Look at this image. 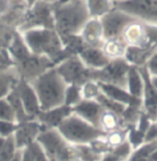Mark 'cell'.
I'll return each mask as SVG.
<instances>
[{"mask_svg":"<svg viewBox=\"0 0 157 161\" xmlns=\"http://www.w3.org/2000/svg\"><path fill=\"white\" fill-rule=\"evenodd\" d=\"M22 40L32 54L46 57L57 65L63 60L71 57L64 49L62 39L53 29L32 28L23 31Z\"/></svg>","mask_w":157,"mask_h":161,"instance_id":"obj_1","label":"cell"},{"mask_svg":"<svg viewBox=\"0 0 157 161\" xmlns=\"http://www.w3.org/2000/svg\"><path fill=\"white\" fill-rule=\"evenodd\" d=\"M54 29L60 37L80 34L91 19L85 0L62 1L52 4Z\"/></svg>","mask_w":157,"mask_h":161,"instance_id":"obj_2","label":"cell"},{"mask_svg":"<svg viewBox=\"0 0 157 161\" xmlns=\"http://www.w3.org/2000/svg\"><path fill=\"white\" fill-rule=\"evenodd\" d=\"M30 83L36 91L41 111L64 104V94L68 85L57 72L55 66H51L37 75Z\"/></svg>","mask_w":157,"mask_h":161,"instance_id":"obj_3","label":"cell"},{"mask_svg":"<svg viewBox=\"0 0 157 161\" xmlns=\"http://www.w3.org/2000/svg\"><path fill=\"white\" fill-rule=\"evenodd\" d=\"M63 138L73 145H88L97 138H105L108 133L86 122L75 113L65 118L56 128Z\"/></svg>","mask_w":157,"mask_h":161,"instance_id":"obj_4","label":"cell"},{"mask_svg":"<svg viewBox=\"0 0 157 161\" xmlns=\"http://www.w3.org/2000/svg\"><path fill=\"white\" fill-rule=\"evenodd\" d=\"M37 141L44 149L49 161H80L75 146L66 141L57 129H43Z\"/></svg>","mask_w":157,"mask_h":161,"instance_id":"obj_5","label":"cell"},{"mask_svg":"<svg viewBox=\"0 0 157 161\" xmlns=\"http://www.w3.org/2000/svg\"><path fill=\"white\" fill-rule=\"evenodd\" d=\"M131 64L124 57L112 59L104 67L90 70V79L92 81L106 83L127 89L128 72Z\"/></svg>","mask_w":157,"mask_h":161,"instance_id":"obj_6","label":"cell"},{"mask_svg":"<svg viewBox=\"0 0 157 161\" xmlns=\"http://www.w3.org/2000/svg\"><path fill=\"white\" fill-rule=\"evenodd\" d=\"M57 72L67 85L82 87L86 82L91 81L90 70L78 55H73L55 65Z\"/></svg>","mask_w":157,"mask_h":161,"instance_id":"obj_7","label":"cell"},{"mask_svg":"<svg viewBox=\"0 0 157 161\" xmlns=\"http://www.w3.org/2000/svg\"><path fill=\"white\" fill-rule=\"evenodd\" d=\"M113 8L145 23L157 26V0H124L113 2Z\"/></svg>","mask_w":157,"mask_h":161,"instance_id":"obj_8","label":"cell"},{"mask_svg":"<svg viewBox=\"0 0 157 161\" xmlns=\"http://www.w3.org/2000/svg\"><path fill=\"white\" fill-rule=\"evenodd\" d=\"M135 20H138V19L122 10L113 8L112 10L100 18L105 40L122 38L121 36L124 29Z\"/></svg>","mask_w":157,"mask_h":161,"instance_id":"obj_9","label":"cell"},{"mask_svg":"<svg viewBox=\"0 0 157 161\" xmlns=\"http://www.w3.org/2000/svg\"><path fill=\"white\" fill-rule=\"evenodd\" d=\"M143 79V110L152 122H157V87L152 81L146 64L138 67Z\"/></svg>","mask_w":157,"mask_h":161,"instance_id":"obj_10","label":"cell"},{"mask_svg":"<svg viewBox=\"0 0 157 161\" xmlns=\"http://www.w3.org/2000/svg\"><path fill=\"white\" fill-rule=\"evenodd\" d=\"M14 89L21 100L27 114L36 119V116L41 110L39 98L31 83L29 82L26 78H20Z\"/></svg>","mask_w":157,"mask_h":161,"instance_id":"obj_11","label":"cell"},{"mask_svg":"<svg viewBox=\"0 0 157 161\" xmlns=\"http://www.w3.org/2000/svg\"><path fill=\"white\" fill-rule=\"evenodd\" d=\"M42 126L36 119L19 124V127L14 133L15 143L18 149H24L37 140Z\"/></svg>","mask_w":157,"mask_h":161,"instance_id":"obj_12","label":"cell"},{"mask_svg":"<svg viewBox=\"0 0 157 161\" xmlns=\"http://www.w3.org/2000/svg\"><path fill=\"white\" fill-rule=\"evenodd\" d=\"M73 113L80 116L95 127L100 128V117L105 108L95 99H82L72 107Z\"/></svg>","mask_w":157,"mask_h":161,"instance_id":"obj_13","label":"cell"},{"mask_svg":"<svg viewBox=\"0 0 157 161\" xmlns=\"http://www.w3.org/2000/svg\"><path fill=\"white\" fill-rule=\"evenodd\" d=\"M73 113V108L67 105H61L46 111H41L36 120L41 124L43 129H56L59 124Z\"/></svg>","mask_w":157,"mask_h":161,"instance_id":"obj_14","label":"cell"},{"mask_svg":"<svg viewBox=\"0 0 157 161\" xmlns=\"http://www.w3.org/2000/svg\"><path fill=\"white\" fill-rule=\"evenodd\" d=\"M121 37L128 46L146 47L147 31L145 22L138 19L130 23L124 29Z\"/></svg>","mask_w":157,"mask_h":161,"instance_id":"obj_15","label":"cell"},{"mask_svg":"<svg viewBox=\"0 0 157 161\" xmlns=\"http://www.w3.org/2000/svg\"><path fill=\"white\" fill-rule=\"evenodd\" d=\"M97 83L99 85L102 93H104L110 99L119 101L126 106L143 107V99L133 96L126 88H122L118 86L106 84V83H100V82H97Z\"/></svg>","mask_w":157,"mask_h":161,"instance_id":"obj_16","label":"cell"},{"mask_svg":"<svg viewBox=\"0 0 157 161\" xmlns=\"http://www.w3.org/2000/svg\"><path fill=\"white\" fill-rule=\"evenodd\" d=\"M80 34L88 46L101 48L105 41L103 27L100 19L91 18L86 22Z\"/></svg>","mask_w":157,"mask_h":161,"instance_id":"obj_17","label":"cell"},{"mask_svg":"<svg viewBox=\"0 0 157 161\" xmlns=\"http://www.w3.org/2000/svg\"><path fill=\"white\" fill-rule=\"evenodd\" d=\"M78 56L85 65L92 69H99L106 66L111 60L104 53L101 48L86 45Z\"/></svg>","mask_w":157,"mask_h":161,"instance_id":"obj_18","label":"cell"},{"mask_svg":"<svg viewBox=\"0 0 157 161\" xmlns=\"http://www.w3.org/2000/svg\"><path fill=\"white\" fill-rule=\"evenodd\" d=\"M157 52V48H142L135 46H128L124 58L131 64L137 67L145 65L149 59Z\"/></svg>","mask_w":157,"mask_h":161,"instance_id":"obj_19","label":"cell"},{"mask_svg":"<svg viewBox=\"0 0 157 161\" xmlns=\"http://www.w3.org/2000/svg\"><path fill=\"white\" fill-rule=\"evenodd\" d=\"M19 79L14 68L0 64V99L6 98L12 91Z\"/></svg>","mask_w":157,"mask_h":161,"instance_id":"obj_20","label":"cell"},{"mask_svg":"<svg viewBox=\"0 0 157 161\" xmlns=\"http://www.w3.org/2000/svg\"><path fill=\"white\" fill-rule=\"evenodd\" d=\"M128 45L122 38L106 39L101 47L104 53L110 60L124 57Z\"/></svg>","mask_w":157,"mask_h":161,"instance_id":"obj_21","label":"cell"},{"mask_svg":"<svg viewBox=\"0 0 157 161\" xmlns=\"http://www.w3.org/2000/svg\"><path fill=\"white\" fill-rule=\"evenodd\" d=\"M143 79L142 75L139 71V68L135 65H131L129 72H128V78H127V90L137 98L143 99Z\"/></svg>","mask_w":157,"mask_h":161,"instance_id":"obj_22","label":"cell"},{"mask_svg":"<svg viewBox=\"0 0 157 161\" xmlns=\"http://www.w3.org/2000/svg\"><path fill=\"white\" fill-rule=\"evenodd\" d=\"M6 98L8 99V101L9 102L13 112H14L15 118H16V123L21 124V123H25V122H28V121L35 120L34 118H32V117H30V115L27 114L24 107H23V104H22L19 95L17 94V92H16V90L14 88Z\"/></svg>","mask_w":157,"mask_h":161,"instance_id":"obj_23","label":"cell"},{"mask_svg":"<svg viewBox=\"0 0 157 161\" xmlns=\"http://www.w3.org/2000/svg\"><path fill=\"white\" fill-rule=\"evenodd\" d=\"M90 18L100 19L113 9V2L110 0H85Z\"/></svg>","mask_w":157,"mask_h":161,"instance_id":"obj_24","label":"cell"},{"mask_svg":"<svg viewBox=\"0 0 157 161\" xmlns=\"http://www.w3.org/2000/svg\"><path fill=\"white\" fill-rule=\"evenodd\" d=\"M100 128L109 133L120 128H124L121 117L115 112L105 110L100 117Z\"/></svg>","mask_w":157,"mask_h":161,"instance_id":"obj_25","label":"cell"},{"mask_svg":"<svg viewBox=\"0 0 157 161\" xmlns=\"http://www.w3.org/2000/svg\"><path fill=\"white\" fill-rule=\"evenodd\" d=\"M97 102H99L104 108L105 110H108V111H110V112H115L116 114L120 115L121 117V114L123 113L125 108H126V105L122 104L119 101H116L114 99H110L108 96H106L104 93H100L98 95V97L97 98Z\"/></svg>","mask_w":157,"mask_h":161,"instance_id":"obj_26","label":"cell"},{"mask_svg":"<svg viewBox=\"0 0 157 161\" xmlns=\"http://www.w3.org/2000/svg\"><path fill=\"white\" fill-rule=\"evenodd\" d=\"M83 99L81 87L75 85H68L64 94V105L73 107Z\"/></svg>","mask_w":157,"mask_h":161,"instance_id":"obj_27","label":"cell"},{"mask_svg":"<svg viewBox=\"0 0 157 161\" xmlns=\"http://www.w3.org/2000/svg\"><path fill=\"white\" fill-rule=\"evenodd\" d=\"M128 132H129L128 127L120 128L118 130L111 131V132L108 133L107 136L105 137V140L107 141V143L112 148L120 146L121 144H122L123 142H125L127 140Z\"/></svg>","mask_w":157,"mask_h":161,"instance_id":"obj_28","label":"cell"},{"mask_svg":"<svg viewBox=\"0 0 157 161\" xmlns=\"http://www.w3.org/2000/svg\"><path fill=\"white\" fill-rule=\"evenodd\" d=\"M129 128V132H128V136L127 140L129 141V143L131 144L133 149H137L140 147L142 145L144 144V138L145 133L139 130L136 125H131L128 126Z\"/></svg>","mask_w":157,"mask_h":161,"instance_id":"obj_29","label":"cell"},{"mask_svg":"<svg viewBox=\"0 0 157 161\" xmlns=\"http://www.w3.org/2000/svg\"><path fill=\"white\" fill-rule=\"evenodd\" d=\"M17 150L14 136L7 137L4 147L0 150V161H11Z\"/></svg>","mask_w":157,"mask_h":161,"instance_id":"obj_30","label":"cell"},{"mask_svg":"<svg viewBox=\"0 0 157 161\" xmlns=\"http://www.w3.org/2000/svg\"><path fill=\"white\" fill-rule=\"evenodd\" d=\"M77 149L80 161H101L103 155L94 152L89 145H74Z\"/></svg>","mask_w":157,"mask_h":161,"instance_id":"obj_31","label":"cell"},{"mask_svg":"<svg viewBox=\"0 0 157 161\" xmlns=\"http://www.w3.org/2000/svg\"><path fill=\"white\" fill-rule=\"evenodd\" d=\"M83 99H97L98 95L102 92L98 83L96 81H88L81 87Z\"/></svg>","mask_w":157,"mask_h":161,"instance_id":"obj_32","label":"cell"},{"mask_svg":"<svg viewBox=\"0 0 157 161\" xmlns=\"http://www.w3.org/2000/svg\"><path fill=\"white\" fill-rule=\"evenodd\" d=\"M111 152L118 157L121 161H127L128 158H130V156L133 153V147L131 146V144L129 143L128 140H126L125 142H123L120 146L113 147L111 150Z\"/></svg>","mask_w":157,"mask_h":161,"instance_id":"obj_33","label":"cell"},{"mask_svg":"<svg viewBox=\"0 0 157 161\" xmlns=\"http://www.w3.org/2000/svg\"><path fill=\"white\" fill-rule=\"evenodd\" d=\"M0 120L16 122L14 112L7 98L0 99Z\"/></svg>","mask_w":157,"mask_h":161,"instance_id":"obj_34","label":"cell"},{"mask_svg":"<svg viewBox=\"0 0 157 161\" xmlns=\"http://www.w3.org/2000/svg\"><path fill=\"white\" fill-rule=\"evenodd\" d=\"M94 152L99 155H105L112 150V147L107 143L105 138H97L88 144Z\"/></svg>","mask_w":157,"mask_h":161,"instance_id":"obj_35","label":"cell"},{"mask_svg":"<svg viewBox=\"0 0 157 161\" xmlns=\"http://www.w3.org/2000/svg\"><path fill=\"white\" fill-rule=\"evenodd\" d=\"M27 147H29V149H30L34 161H49L48 157H47L44 149L37 140L34 141L33 143H31Z\"/></svg>","mask_w":157,"mask_h":161,"instance_id":"obj_36","label":"cell"},{"mask_svg":"<svg viewBox=\"0 0 157 161\" xmlns=\"http://www.w3.org/2000/svg\"><path fill=\"white\" fill-rule=\"evenodd\" d=\"M19 127V124L16 122H10L6 120H0V136L8 137L14 135Z\"/></svg>","mask_w":157,"mask_h":161,"instance_id":"obj_37","label":"cell"},{"mask_svg":"<svg viewBox=\"0 0 157 161\" xmlns=\"http://www.w3.org/2000/svg\"><path fill=\"white\" fill-rule=\"evenodd\" d=\"M152 123H153V122L149 119V117L147 116V114H146L144 111L143 110L142 112H141V115H140V118H139V121H138V123H137L136 127H137L139 130H141V131L146 133V131L148 130L149 126L151 125Z\"/></svg>","mask_w":157,"mask_h":161,"instance_id":"obj_38","label":"cell"},{"mask_svg":"<svg viewBox=\"0 0 157 161\" xmlns=\"http://www.w3.org/2000/svg\"><path fill=\"white\" fill-rule=\"evenodd\" d=\"M157 139V122H153L149 126L148 130L145 133L144 143L152 142Z\"/></svg>","mask_w":157,"mask_h":161,"instance_id":"obj_39","label":"cell"},{"mask_svg":"<svg viewBox=\"0 0 157 161\" xmlns=\"http://www.w3.org/2000/svg\"><path fill=\"white\" fill-rule=\"evenodd\" d=\"M147 69L153 77H157V52L146 64Z\"/></svg>","mask_w":157,"mask_h":161,"instance_id":"obj_40","label":"cell"},{"mask_svg":"<svg viewBox=\"0 0 157 161\" xmlns=\"http://www.w3.org/2000/svg\"><path fill=\"white\" fill-rule=\"evenodd\" d=\"M22 161H34L29 147H25L22 150Z\"/></svg>","mask_w":157,"mask_h":161,"instance_id":"obj_41","label":"cell"},{"mask_svg":"<svg viewBox=\"0 0 157 161\" xmlns=\"http://www.w3.org/2000/svg\"><path fill=\"white\" fill-rule=\"evenodd\" d=\"M101 161H121L118 157H116L111 151L103 155V158H102V160Z\"/></svg>","mask_w":157,"mask_h":161,"instance_id":"obj_42","label":"cell"},{"mask_svg":"<svg viewBox=\"0 0 157 161\" xmlns=\"http://www.w3.org/2000/svg\"><path fill=\"white\" fill-rule=\"evenodd\" d=\"M22 150L23 149H18L11 161H22Z\"/></svg>","mask_w":157,"mask_h":161,"instance_id":"obj_43","label":"cell"},{"mask_svg":"<svg viewBox=\"0 0 157 161\" xmlns=\"http://www.w3.org/2000/svg\"><path fill=\"white\" fill-rule=\"evenodd\" d=\"M149 161H157V149L154 150L149 157Z\"/></svg>","mask_w":157,"mask_h":161,"instance_id":"obj_44","label":"cell"},{"mask_svg":"<svg viewBox=\"0 0 157 161\" xmlns=\"http://www.w3.org/2000/svg\"><path fill=\"white\" fill-rule=\"evenodd\" d=\"M6 139H7V137L0 136V150L2 149V147H4V145H5V142H6Z\"/></svg>","mask_w":157,"mask_h":161,"instance_id":"obj_45","label":"cell"},{"mask_svg":"<svg viewBox=\"0 0 157 161\" xmlns=\"http://www.w3.org/2000/svg\"><path fill=\"white\" fill-rule=\"evenodd\" d=\"M152 81H153L154 85L157 87V77H153V76H152Z\"/></svg>","mask_w":157,"mask_h":161,"instance_id":"obj_46","label":"cell"},{"mask_svg":"<svg viewBox=\"0 0 157 161\" xmlns=\"http://www.w3.org/2000/svg\"><path fill=\"white\" fill-rule=\"evenodd\" d=\"M43 1H45V2H48V3H55L56 1H58V0H43Z\"/></svg>","mask_w":157,"mask_h":161,"instance_id":"obj_47","label":"cell"},{"mask_svg":"<svg viewBox=\"0 0 157 161\" xmlns=\"http://www.w3.org/2000/svg\"><path fill=\"white\" fill-rule=\"evenodd\" d=\"M111 2H118V1H124V0H110Z\"/></svg>","mask_w":157,"mask_h":161,"instance_id":"obj_48","label":"cell"},{"mask_svg":"<svg viewBox=\"0 0 157 161\" xmlns=\"http://www.w3.org/2000/svg\"><path fill=\"white\" fill-rule=\"evenodd\" d=\"M62 1H74V0H62Z\"/></svg>","mask_w":157,"mask_h":161,"instance_id":"obj_49","label":"cell"}]
</instances>
